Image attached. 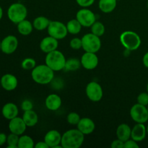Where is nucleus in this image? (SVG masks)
Masks as SVG:
<instances>
[{
  "label": "nucleus",
  "instance_id": "1",
  "mask_svg": "<svg viewBox=\"0 0 148 148\" xmlns=\"http://www.w3.org/2000/svg\"><path fill=\"white\" fill-rule=\"evenodd\" d=\"M85 134L77 128L71 129L63 134L62 137V145L63 148H79L83 144Z\"/></svg>",
  "mask_w": 148,
  "mask_h": 148
},
{
  "label": "nucleus",
  "instance_id": "2",
  "mask_svg": "<svg viewBox=\"0 0 148 148\" xmlns=\"http://www.w3.org/2000/svg\"><path fill=\"white\" fill-rule=\"evenodd\" d=\"M31 77L35 82L40 85H47L51 82L54 77V71L49 66L45 64L36 65V67L32 69Z\"/></svg>",
  "mask_w": 148,
  "mask_h": 148
},
{
  "label": "nucleus",
  "instance_id": "3",
  "mask_svg": "<svg viewBox=\"0 0 148 148\" xmlns=\"http://www.w3.org/2000/svg\"><path fill=\"white\" fill-rule=\"evenodd\" d=\"M66 61V59L63 53L57 49L46 53L45 59L46 64L54 72H59L64 69Z\"/></svg>",
  "mask_w": 148,
  "mask_h": 148
},
{
  "label": "nucleus",
  "instance_id": "4",
  "mask_svg": "<svg viewBox=\"0 0 148 148\" xmlns=\"http://www.w3.org/2000/svg\"><path fill=\"white\" fill-rule=\"evenodd\" d=\"M120 41L126 49L131 51L137 50L142 43L140 36L132 30L123 32L120 36Z\"/></svg>",
  "mask_w": 148,
  "mask_h": 148
},
{
  "label": "nucleus",
  "instance_id": "5",
  "mask_svg": "<svg viewBox=\"0 0 148 148\" xmlns=\"http://www.w3.org/2000/svg\"><path fill=\"white\" fill-rule=\"evenodd\" d=\"M27 15V10L22 3H13L7 10V17L12 23L18 24L25 20Z\"/></svg>",
  "mask_w": 148,
  "mask_h": 148
},
{
  "label": "nucleus",
  "instance_id": "6",
  "mask_svg": "<svg viewBox=\"0 0 148 148\" xmlns=\"http://www.w3.org/2000/svg\"><path fill=\"white\" fill-rule=\"evenodd\" d=\"M82 49L85 52L97 53L101 48V40L100 37L93 33H90L84 35L82 38Z\"/></svg>",
  "mask_w": 148,
  "mask_h": 148
},
{
  "label": "nucleus",
  "instance_id": "7",
  "mask_svg": "<svg viewBox=\"0 0 148 148\" xmlns=\"http://www.w3.org/2000/svg\"><path fill=\"white\" fill-rule=\"evenodd\" d=\"M49 36L59 40H62L66 37L68 30L66 25L60 21H51L47 28Z\"/></svg>",
  "mask_w": 148,
  "mask_h": 148
},
{
  "label": "nucleus",
  "instance_id": "8",
  "mask_svg": "<svg viewBox=\"0 0 148 148\" xmlns=\"http://www.w3.org/2000/svg\"><path fill=\"white\" fill-rule=\"evenodd\" d=\"M132 119L136 123L145 124L148 121V111L147 106L136 103L131 108L130 111Z\"/></svg>",
  "mask_w": 148,
  "mask_h": 148
},
{
  "label": "nucleus",
  "instance_id": "9",
  "mask_svg": "<svg viewBox=\"0 0 148 148\" xmlns=\"http://www.w3.org/2000/svg\"><path fill=\"white\" fill-rule=\"evenodd\" d=\"M85 92L88 99L92 102H98L103 96V90L98 82L95 81L90 82L85 88Z\"/></svg>",
  "mask_w": 148,
  "mask_h": 148
},
{
  "label": "nucleus",
  "instance_id": "10",
  "mask_svg": "<svg viewBox=\"0 0 148 148\" xmlns=\"http://www.w3.org/2000/svg\"><path fill=\"white\" fill-rule=\"evenodd\" d=\"M76 19L82 27H90L96 21V15L92 10L88 8H82L77 12Z\"/></svg>",
  "mask_w": 148,
  "mask_h": 148
},
{
  "label": "nucleus",
  "instance_id": "11",
  "mask_svg": "<svg viewBox=\"0 0 148 148\" xmlns=\"http://www.w3.org/2000/svg\"><path fill=\"white\" fill-rule=\"evenodd\" d=\"M18 47V40L17 37L9 35L3 38L1 43V51L5 54H12Z\"/></svg>",
  "mask_w": 148,
  "mask_h": 148
},
{
  "label": "nucleus",
  "instance_id": "12",
  "mask_svg": "<svg viewBox=\"0 0 148 148\" xmlns=\"http://www.w3.org/2000/svg\"><path fill=\"white\" fill-rule=\"evenodd\" d=\"M81 65L82 67L88 70H92L98 66L99 59L96 53L85 52L80 59Z\"/></svg>",
  "mask_w": 148,
  "mask_h": 148
},
{
  "label": "nucleus",
  "instance_id": "13",
  "mask_svg": "<svg viewBox=\"0 0 148 148\" xmlns=\"http://www.w3.org/2000/svg\"><path fill=\"white\" fill-rule=\"evenodd\" d=\"M62 135L59 131L55 130H50L46 134L44 137V141L51 148H63L61 145Z\"/></svg>",
  "mask_w": 148,
  "mask_h": 148
},
{
  "label": "nucleus",
  "instance_id": "14",
  "mask_svg": "<svg viewBox=\"0 0 148 148\" xmlns=\"http://www.w3.org/2000/svg\"><path fill=\"white\" fill-rule=\"evenodd\" d=\"M8 127L10 132L14 133L19 136L24 134L26 128L27 127L23 118L18 116L10 120Z\"/></svg>",
  "mask_w": 148,
  "mask_h": 148
},
{
  "label": "nucleus",
  "instance_id": "15",
  "mask_svg": "<svg viewBox=\"0 0 148 148\" xmlns=\"http://www.w3.org/2000/svg\"><path fill=\"white\" fill-rule=\"evenodd\" d=\"M59 41L57 39L49 36L43 38L40 43V49L43 53H48L57 49Z\"/></svg>",
  "mask_w": 148,
  "mask_h": 148
},
{
  "label": "nucleus",
  "instance_id": "16",
  "mask_svg": "<svg viewBox=\"0 0 148 148\" xmlns=\"http://www.w3.org/2000/svg\"><path fill=\"white\" fill-rule=\"evenodd\" d=\"M0 83L4 90L7 91H12L17 88L18 80L14 75L8 73L1 77Z\"/></svg>",
  "mask_w": 148,
  "mask_h": 148
},
{
  "label": "nucleus",
  "instance_id": "17",
  "mask_svg": "<svg viewBox=\"0 0 148 148\" xmlns=\"http://www.w3.org/2000/svg\"><path fill=\"white\" fill-rule=\"evenodd\" d=\"M77 129L85 135L92 134L95 128V124L94 121L88 117L81 118L79 123L77 125Z\"/></svg>",
  "mask_w": 148,
  "mask_h": 148
},
{
  "label": "nucleus",
  "instance_id": "18",
  "mask_svg": "<svg viewBox=\"0 0 148 148\" xmlns=\"http://www.w3.org/2000/svg\"><path fill=\"white\" fill-rule=\"evenodd\" d=\"M147 134V127H145V124L137 123L132 129L131 139L137 143L142 142L145 139Z\"/></svg>",
  "mask_w": 148,
  "mask_h": 148
},
{
  "label": "nucleus",
  "instance_id": "19",
  "mask_svg": "<svg viewBox=\"0 0 148 148\" xmlns=\"http://www.w3.org/2000/svg\"><path fill=\"white\" fill-rule=\"evenodd\" d=\"M62 103V98L59 95L55 93L48 95L45 101V105L49 111H55L59 109Z\"/></svg>",
  "mask_w": 148,
  "mask_h": 148
},
{
  "label": "nucleus",
  "instance_id": "20",
  "mask_svg": "<svg viewBox=\"0 0 148 148\" xmlns=\"http://www.w3.org/2000/svg\"><path fill=\"white\" fill-rule=\"evenodd\" d=\"M19 113L17 105L13 103H7L3 106L1 114L4 118L7 120H11L17 116Z\"/></svg>",
  "mask_w": 148,
  "mask_h": 148
},
{
  "label": "nucleus",
  "instance_id": "21",
  "mask_svg": "<svg viewBox=\"0 0 148 148\" xmlns=\"http://www.w3.org/2000/svg\"><path fill=\"white\" fill-rule=\"evenodd\" d=\"M131 132L132 128L130 127V125L123 123L119 125L116 129L117 138L122 140L123 142H126L131 138Z\"/></svg>",
  "mask_w": 148,
  "mask_h": 148
},
{
  "label": "nucleus",
  "instance_id": "22",
  "mask_svg": "<svg viewBox=\"0 0 148 148\" xmlns=\"http://www.w3.org/2000/svg\"><path fill=\"white\" fill-rule=\"evenodd\" d=\"M23 119L27 127H33L37 124L38 122V116L37 113L33 110L24 111L23 115Z\"/></svg>",
  "mask_w": 148,
  "mask_h": 148
},
{
  "label": "nucleus",
  "instance_id": "23",
  "mask_svg": "<svg viewBox=\"0 0 148 148\" xmlns=\"http://www.w3.org/2000/svg\"><path fill=\"white\" fill-rule=\"evenodd\" d=\"M117 0H99L98 7L103 13H111L116 9L117 5Z\"/></svg>",
  "mask_w": 148,
  "mask_h": 148
},
{
  "label": "nucleus",
  "instance_id": "24",
  "mask_svg": "<svg viewBox=\"0 0 148 148\" xmlns=\"http://www.w3.org/2000/svg\"><path fill=\"white\" fill-rule=\"evenodd\" d=\"M17 25V31L19 32L20 34L23 35V36H28V35H30L33 32V28H34L33 23L29 21V20H26V19L20 22Z\"/></svg>",
  "mask_w": 148,
  "mask_h": 148
},
{
  "label": "nucleus",
  "instance_id": "25",
  "mask_svg": "<svg viewBox=\"0 0 148 148\" xmlns=\"http://www.w3.org/2000/svg\"><path fill=\"white\" fill-rule=\"evenodd\" d=\"M51 20H49L47 17L44 16H39L36 17L33 22V25L36 30H44L48 28Z\"/></svg>",
  "mask_w": 148,
  "mask_h": 148
},
{
  "label": "nucleus",
  "instance_id": "26",
  "mask_svg": "<svg viewBox=\"0 0 148 148\" xmlns=\"http://www.w3.org/2000/svg\"><path fill=\"white\" fill-rule=\"evenodd\" d=\"M66 28H67L68 33H70L72 35H77L80 33L82 30V25L79 23V22L75 19L70 20L66 23Z\"/></svg>",
  "mask_w": 148,
  "mask_h": 148
},
{
  "label": "nucleus",
  "instance_id": "27",
  "mask_svg": "<svg viewBox=\"0 0 148 148\" xmlns=\"http://www.w3.org/2000/svg\"><path fill=\"white\" fill-rule=\"evenodd\" d=\"M34 146V141L31 137L28 135H24V134L20 136L18 148H33Z\"/></svg>",
  "mask_w": 148,
  "mask_h": 148
},
{
  "label": "nucleus",
  "instance_id": "28",
  "mask_svg": "<svg viewBox=\"0 0 148 148\" xmlns=\"http://www.w3.org/2000/svg\"><path fill=\"white\" fill-rule=\"evenodd\" d=\"M80 66L82 65H81V62L79 59L77 58H70L69 59H66L64 70L69 71V72L76 71L79 69Z\"/></svg>",
  "mask_w": 148,
  "mask_h": 148
},
{
  "label": "nucleus",
  "instance_id": "29",
  "mask_svg": "<svg viewBox=\"0 0 148 148\" xmlns=\"http://www.w3.org/2000/svg\"><path fill=\"white\" fill-rule=\"evenodd\" d=\"M90 28L91 33H93L95 36H98V37H101V36H103V34L105 33V26H104V25L100 21H97L96 20V21L92 25Z\"/></svg>",
  "mask_w": 148,
  "mask_h": 148
},
{
  "label": "nucleus",
  "instance_id": "30",
  "mask_svg": "<svg viewBox=\"0 0 148 148\" xmlns=\"http://www.w3.org/2000/svg\"><path fill=\"white\" fill-rule=\"evenodd\" d=\"M20 136L14 133H10L7 136V148H18V142Z\"/></svg>",
  "mask_w": 148,
  "mask_h": 148
},
{
  "label": "nucleus",
  "instance_id": "31",
  "mask_svg": "<svg viewBox=\"0 0 148 148\" xmlns=\"http://www.w3.org/2000/svg\"><path fill=\"white\" fill-rule=\"evenodd\" d=\"M21 66L25 70H32L36 66V62L33 58H26L22 62Z\"/></svg>",
  "mask_w": 148,
  "mask_h": 148
},
{
  "label": "nucleus",
  "instance_id": "32",
  "mask_svg": "<svg viewBox=\"0 0 148 148\" xmlns=\"http://www.w3.org/2000/svg\"><path fill=\"white\" fill-rule=\"evenodd\" d=\"M80 119V116L77 113L70 112L66 116V121L71 125H77Z\"/></svg>",
  "mask_w": 148,
  "mask_h": 148
},
{
  "label": "nucleus",
  "instance_id": "33",
  "mask_svg": "<svg viewBox=\"0 0 148 148\" xmlns=\"http://www.w3.org/2000/svg\"><path fill=\"white\" fill-rule=\"evenodd\" d=\"M69 46H70L71 49H74V50H79L81 48H82V38H74L69 42Z\"/></svg>",
  "mask_w": 148,
  "mask_h": 148
},
{
  "label": "nucleus",
  "instance_id": "34",
  "mask_svg": "<svg viewBox=\"0 0 148 148\" xmlns=\"http://www.w3.org/2000/svg\"><path fill=\"white\" fill-rule=\"evenodd\" d=\"M137 103L141 105L147 106L148 105V92H143L139 94L137 96Z\"/></svg>",
  "mask_w": 148,
  "mask_h": 148
},
{
  "label": "nucleus",
  "instance_id": "35",
  "mask_svg": "<svg viewBox=\"0 0 148 148\" xmlns=\"http://www.w3.org/2000/svg\"><path fill=\"white\" fill-rule=\"evenodd\" d=\"M21 108H22V110H23V111L33 110V102L28 99L24 100V101H23L21 103Z\"/></svg>",
  "mask_w": 148,
  "mask_h": 148
},
{
  "label": "nucleus",
  "instance_id": "36",
  "mask_svg": "<svg viewBox=\"0 0 148 148\" xmlns=\"http://www.w3.org/2000/svg\"><path fill=\"white\" fill-rule=\"evenodd\" d=\"M95 0H76V2L82 8H88L94 4Z\"/></svg>",
  "mask_w": 148,
  "mask_h": 148
},
{
  "label": "nucleus",
  "instance_id": "37",
  "mask_svg": "<svg viewBox=\"0 0 148 148\" xmlns=\"http://www.w3.org/2000/svg\"><path fill=\"white\" fill-rule=\"evenodd\" d=\"M140 145H138V143L134 141V140L130 138V140H127L124 142V148H139Z\"/></svg>",
  "mask_w": 148,
  "mask_h": 148
},
{
  "label": "nucleus",
  "instance_id": "38",
  "mask_svg": "<svg viewBox=\"0 0 148 148\" xmlns=\"http://www.w3.org/2000/svg\"><path fill=\"white\" fill-rule=\"evenodd\" d=\"M124 142L117 138L111 143V147L112 148H124Z\"/></svg>",
  "mask_w": 148,
  "mask_h": 148
},
{
  "label": "nucleus",
  "instance_id": "39",
  "mask_svg": "<svg viewBox=\"0 0 148 148\" xmlns=\"http://www.w3.org/2000/svg\"><path fill=\"white\" fill-rule=\"evenodd\" d=\"M7 135L4 133H0V146L4 145L5 143H7Z\"/></svg>",
  "mask_w": 148,
  "mask_h": 148
},
{
  "label": "nucleus",
  "instance_id": "40",
  "mask_svg": "<svg viewBox=\"0 0 148 148\" xmlns=\"http://www.w3.org/2000/svg\"><path fill=\"white\" fill-rule=\"evenodd\" d=\"M36 148H49V145L46 144V142L43 140V141H40L38 142V143H36L34 146Z\"/></svg>",
  "mask_w": 148,
  "mask_h": 148
},
{
  "label": "nucleus",
  "instance_id": "41",
  "mask_svg": "<svg viewBox=\"0 0 148 148\" xmlns=\"http://www.w3.org/2000/svg\"><path fill=\"white\" fill-rule=\"evenodd\" d=\"M143 64H144V66L148 69V51L147 52V53H145V55L143 56Z\"/></svg>",
  "mask_w": 148,
  "mask_h": 148
},
{
  "label": "nucleus",
  "instance_id": "42",
  "mask_svg": "<svg viewBox=\"0 0 148 148\" xmlns=\"http://www.w3.org/2000/svg\"><path fill=\"white\" fill-rule=\"evenodd\" d=\"M2 17H3V10L2 8H1V6H0V21H1V20L2 19Z\"/></svg>",
  "mask_w": 148,
  "mask_h": 148
},
{
  "label": "nucleus",
  "instance_id": "43",
  "mask_svg": "<svg viewBox=\"0 0 148 148\" xmlns=\"http://www.w3.org/2000/svg\"><path fill=\"white\" fill-rule=\"evenodd\" d=\"M146 89H147V92H148V82H147V87H146Z\"/></svg>",
  "mask_w": 148,
  "mask_h": 148
},
{
  "label": "nucleus",
  "instance_id": "44",
  "mask_svg": "<svg viewBox=\"0 0 148 148\" xmlns=\"http://www.w3.org/2000/svg\"><path fill=\"white\" fill-rule=\"evenodd\" d=\"M1 41L0 40V51H1Z\"/></svg>",
  "mask_w": 148,
  "mask_h": 148
},
{
  "label": "nucleus",
  "instance_id": "45",
  "mask_svg": "<svg viewBox=\"0 0 148 148\" xmlns=\"http://www.w3.org/2000/svg\"><path fill=\"white\" fill-rule=\"evenodd\" d=\"M147 134H148V125L147 126Z\"/></svg>",
  "mask_w": 148,
  "mask_h": 148
},
{
  "label": "nucleus",
  "instance_id": "46",
  "mask_svg": "<svg viewBox=\"0 0 148 148\" xmlns=\"http://www.w3.org/2000/svg\"><path fill=\"white\" fill-rule=\"evenodd\" d=\"M147 9H148V1H147Z\"/></svg>",
  "mask_w": 148,
  "mask_h": 148
},
{
  "label": "nucleus",
  "instance_id": "47",
  "mask_svg": "<svg viewBox=\"0 0 148 148\" xmlns=\"http://www.w3.org/2000/svg\"><path fill=\"white\" fill-rule=\"evenodd\" d=\"M147 111H148V105L147 106Z\"/></svg>",
  "mask_w": 148,
  "mask_h": 148
},
{
  "label": "nucleus",
  "instance_id": "48",
  "mask_svg": "<svg viewBox=\"0 0 148 148\" xmlns=\"http://www.w3.org/2000/svg\"><path fill=\"white\" fill-rule=\"evenodd\" d=\"M117 1H121V0H117Z\"/></svg>",
  "mask_w": 148,
  "mask_h": 148
}]
</instances>
